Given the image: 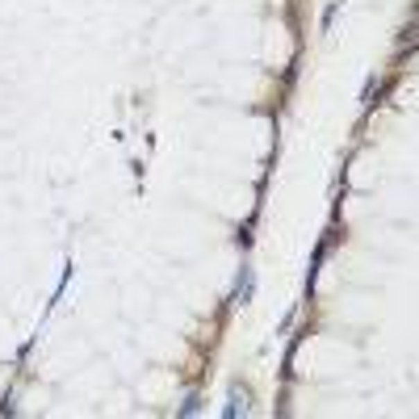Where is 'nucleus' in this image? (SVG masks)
I'll return each instance as SVG.
<instances>
[{"instance_id":"nucleus-1","label":"nucleus","mask_w":419,"mask_h":419,"mask_svg":"<svg viewBox=\"0 0 419 419\" xmlns=\"http://www.w3.org/2000/svg\"><path fill=\"white\" fill-rule=\"evenodd\" d=\"M336 13H340V0H336V5H327V13H323V34L332 30V22H336Z\"/></svg>"}]
</instances>
